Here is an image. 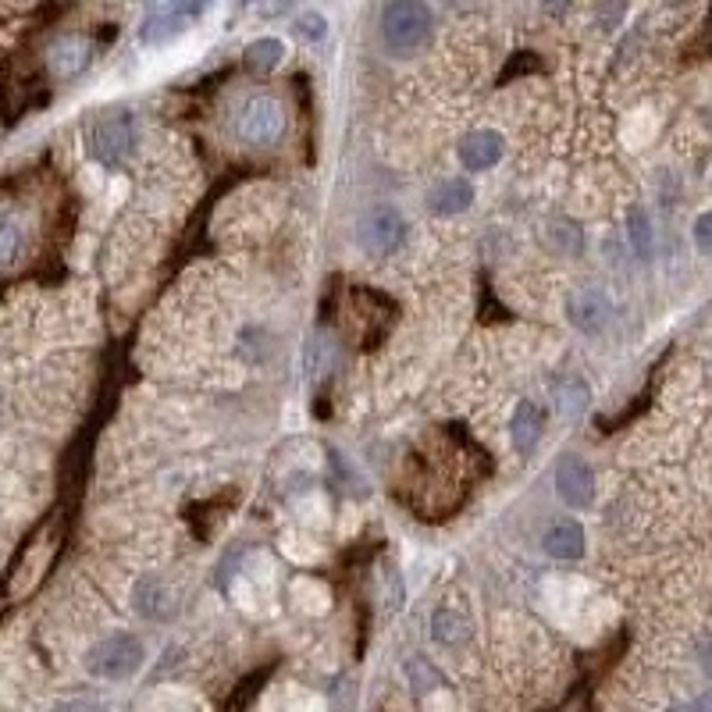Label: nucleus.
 Segmentation results:
<instances>
[{
	"label": "nucleus",
	"instance_id": "obj_1",
	"mask_svg": "<svg viewBox=\"0 0 712 712\" xmlns=\"http://www.w3.org/2000/svg\"><path fill=\"white\" fill-rule=\"evenodd\" d=\"M432 11L417 0H400V4H389L382 14V40L395 57H410L417 54L421 46L432 40Z\"/></svg>",
	"mask_w": 712,
	"mask_h": 712
},
{
	"label": "nucleus",
	"instance_id": "obj_2",
	"mask_svg": "<svg viewBox=\"0 0 712 712\" xmlns=\"http://www.w3.org/2000/svg\"><path fill=\"white\" fill-rule=\"evenodd\" d=\"M142 659H147V648L129 630H118L104 641H97L86 652V673L97 680H129L139 673Z\"/></svg>",
	"mask_w": 712,
	"mask_h": 712
},
{
	"label": "nucleus",
	"instance_id": "obj_3",
	"mask_svg": "<svg viewBox=\"0 0 712 712\" xmlns=\"http://www.w3.org/2000/svg\"><path fill=\"white\" fill-rule=\"evenodd\" d=\"M89 157L104 168H121L136 150V121L129 110H115L100 121H93L89 129Z\"/></svg>",
	"mask_w": 712,
	"mask_h": 712
},
{
	"label": "nucleus",
	"instance_id": "obj_4",
	"mask_svg": "<svg viewBox=\"0 0 712 712\" xmlns=\"http://www.w3.org/2000/svg\"><path fill=\"white\" fill-rule=\"evenodd\" d=\"M203 11H208L203 4H179V0L176 4H157L147 11V19H142L139 40L147 46H164L168 40H176L189 22L200 19Z\"/></svg>",
	"mask_w": 712,
	"mask_h": 712
},
{
	"label": "nucleus",
	"instance_id": "obj_5",
	"mask_svg": "<svg viewBox=\"0 0 712 712\" xmlns=\"http://www.w3.org/2000/svg\"><path fill=\"white\" fill-rule=\"evenodd\" d=\"M403 235H406V221L395 208H374L360 221V246L374 253V257H385V253L400 249Z\"/></svg>",
	"mask_w": 712,
	"mask_h": 712
},
{
	"label": "nucleus",
	"instance_id": "obj_6",
	"mask_svg": "<svg viewBox=\"0 0 712 712\" xmlns=\"http://www.w3.org/2000/svg\"><path fill=\"white\" fill-rule=\"evenodd\" d=\"M240 132L246 142H257V147H267L285 132V110L278 100L272 97H253L246 100L243 115H240Z\"/></svg>",
	"mask_w": 712,
	"mask_h": 712
},
{
	"label": "nucleus",
	"instance_id": "obj_7",
	"mask_svg": "<svg viewBox=\"0 0 712 712\" xmlns=\"http://www.w3.org/2000/svg\"><path fill=\"white\" fill-rule=\"evenodd\" d=\"M556 492L570 510H588L595 502V474L581 456H563L556 470Z\"/></svg>",
	"mask_w": 712,
	"mask_h": 712
},
{
	"label": "nucleus",
	"instance_id": "obj_8",
	"mask_svg": "<svg viewBox=\"0 0 712 712\" xmlns=\"http://www.w3.org/2000/svg\"><path fill=\"white\" fill-rule=\"evenodd\" d=\"M609 314H613L609 296L603 289H595V285L577 289L570 296V321H574V328L584 331V336H598V331L609 325Z\"/></svg>",
	"mask_w": 712,
	"mask_h": 712
},
{
	"label": "nucleus",
	"instance_id": "obj_9",
	"mask_svg": "<svg viewBox=\"0 0 712 712\" xmlns=\"http://www.w3.org/2000/svg\"><path fill=\"white\" fill-rule=\"evenodd\" d=\"M93 57V46L89 40L83 36H61L51 43V51H46V65H51V75L54 78H75L89 65Z\"/></svg>",
	"mask_w": 712,
	"mask_h": 712
},
{
	"label": "nucleus",
	"instance_id": "obj_10",
	"mask_svg": "<svg viewBox=\"0 0 712 712\" xmlns=\"http://www.w3.org/2000/svg\"><path fill=\"white\" fill-rule=\"evenodd\" d=\"M502 153H506V139L496 129H478L460 142V161L467 171H488L502 161Z\"/></svg>",
	"mask_w": 712,
	"mask_h": 712
},
{
	"label": "nucleus",
	"instance_id": "obj_11",
	"mask_svg": "<svg viewBox=\"0 0 712 712\" xmlns=\"http://www.w3.org/2000/svg\"><path fill=\"white\" fill-rule=\"evenodd\" d=\"M545 552L552 560H563V563H574L584 556V528L577 520H556L549 531H545Z\"/></svg>",
	"mask_w": 712,
	"mask_h": 712
},
{
	"label": "nucleus",
	"instance_id": "obj_12",
	"mask_svg": "<svg viewBox=\"0 0 712 712\" xmlns=\"http://www.w3.org/2000/svg\"><path fill=\"white\" fill-rule=\"evenodd\" d=\"M132 606L139 609V616H147V620H164L176 609V598H171L168 584L161 577H142L132 592Z\"/></svg>",
	"mask_w": 712,
	"mask_h": 712
},
{
	"label": "nucleus",
	"instance_id": "obj_13",
	"mask_svg": "<svg viewBox=\"0 0 712 712\" xmlns=\"http://www.w3.org/2000/svg\"><path fill=\"white\" fill-rule=\"evenodd\" d=\"M510 427H513V446L528 456V453L538 446V442H542V432H545V410L538 406V403H531V400H524V403H520V406L513 410Z\"/></svg>",
	"mask_w": 712,
	"mask_h": 712
},
{
	"label": "nucleus",
	"instance_id": "obj_14",
	"mask_svg": "<svg viewBox=\"0 0 712 712\" xmlns=\"http://www.w3.org/2000/svg\"><path fill=\"white\" fill-rule=\"evenodd\" d=\"M432 211L442 214V217H453V214H464L470 203H474V185L464 182V179H449L442 182L438 189H432Z\"/></svg>",
	"mask_w": 712,
	"mask_h": 712
},
{
	"label": "nucleus",
	"instance_id": "obj_15",
	"mask_svg": "<svg viewBox=\"0 0 712 712\" xmlns=\"http://www.w3.org/2000/svg\"><path fill=\"white\" fill-rule=\"evenodd\" d=\"M627 240H630V249H635L638 261H652L656 232H652V217H648L645 208H630L627 211Z\"/></svg>",
	"mask_w": 712,
	"mask_h": 712
},
{
	"label": "nucleus",
	"instance_id": "obj_16",
	"mask_svg": "<svg viewBox=\"0 0 712 712\" xmlns=\"http://www.w3.org/2000/svg\"><path fill=\"white\" fill-rule=\"evenodd\" d=\"M281 57H285V43L275 40V36H264V40H253L246 46V68L249 72H257V75H267V72H275L281 65Z\"/></svg>",
	"mask_w": 712,
	"mask_h": 712
},
{
	"label": "nucleus",
	"instance_id": "obj_17",
	"mask_svg": "<svg viewBox=\"0 0 712 712\" xmlns=\"http://www.w3.org/2000/svg\"><path fill=\"white\" fill-rule=\"evenodd\" d=\"M293 598H296V606L304 613H310V616H318V613H325L331 606V592L314 577H296L293 581Z\"/></svg>",
	"mask_w": 712,
	"mask_h": 712
},
{
	"label": "nucleus",
	"instance_id": "obj_18",
	"mask_svg": "<svg viewBox=\"0 0 712 712\" xmlns=\"http://www.w3.org/2000/svg\"><path fill=\"white\" fill-rule=\"evenodd\" d=\"M470 624L464 620V613H456V609H438L432 616V638L442 641V645H460L470 630Z\"/></svg>",
	"mask_w": 712,
	"mask_h": 712
},
{
	"label": "nucleus",
	"instance_id": "obj_19",
	"mask_svg": "<svg viewBox=\"0 0 712 712\" xmlns=\"http://www.w3.org/2000/svg\"><path fill=\"white\" fill-rule=\"evenodd\" d=\"M293 29L304 43H325L328 40V19L321 11H299L293 19Z\"/></svg>",
	"mask_w": 712,
	"mask_h": 712
},
{
	"label": "nucleus",
	"instance_id": "obj_20",
	"mask_svg": "<svg viewBox=\"0 0 712 712\" xmlns=\"http://www.w3.org/2000/svg\"><path fill=\"white\" fill-rule=\"evenodd\" d=\"M22 249V225L8 214H0V264H11Z\"/></svg>",
	"mask_w": 712,
	"mask_h": 712
},
{
	"label": "nucleus",
	"instance_id": "obj_21",
	"mask_svg": "<svg viewBox=\"0 0 712 712\" xmlns=\"http://www.w3.org/2000/svg\"><path fill=\"white\" fill-rule=\"evenodd\" d=\"M406 673H410V684H414V691H417V694L435 691V688L442 684L438 670H435V667H427L424 659H410V662H406Z\"/></svg>",
	"mask_w": 712,
	"mask_h": 712
},
{
	"label": "nucleus",
	"instance_id": "obj_22",
	"mask_svg": "<svg viewBox=\"0 0 712 712\" xmlns=\"http://www.w3.org/2000/svg\"><path fill=\"white\" fill-rule=\"evenodd\" d=\"M584 406H588V385L574 378V382H566V389H563V414L574 417Z\"/></svg>",
	"mask_w": 712,
	"mask_h": 712
},
{
	"label": "nucleus",
	"instance_id": "obj_23",
	"mask_svg": "<svg viewBox=\"0 0 712 712\" xmlns=\"http://www.w3.org/2000/svg\"><path fill=\"white\" fill-rule=\"evenodd\" d=\"M694 246H699L705 257H712V211H705L694 221Z\"/></svg>",
	"mask_w": 712,
	"mask_h": 712
},
{
	"label": "nucleus",
	"instance_id": "obj_24",
	"mask_svg": "<svg viewBox=\"0 0 712 712\" xmlns=\"http://www.w3.org/2000/svg\"><path fill=\"white\" fill-rule=\"evenodd\" d=\"M54 712H107V705L97 699H68V702L54 705Z\"/></svg>",
	"mask_w": 712,
	"mask_h": 712
},
{
	"label": "nucleus",
	"instance_id": "obj_25",
	"mask_svg": "<svg viewBox=\"0 0 712 712\" xmlns=\"http://www.w3.org/2000/svg\"><path fill=\"white\" fill-rule=\"evenodd\" d=\"M694 712H712V688H709V691L702 694V699H699V702H694Z\"/></svg>",
	"mask_w": 712,
	"mask_h": 712
},
{
	"label": "nucleus",
	"instance_id": "obj_26",
	"mask_svg": "<svg viewBox=\"0 0 712 712\" xmlns=\"http://www.w3.org/2000/svg\"><path fill=\"white\" fill-rule=\"evenodd\" d=\"M702 670H705V673L712 677V641H709V645L702 648Z\"/></svg>",
	"mask_w": 712,
	"mask_h": 712
},
{
	"label": "nucleus",
	"instance_id": "obj_27",
	"mask_svg": "<svg viewBox=\"0 0 712 712\" xmlns=\"http://www.w3.org/2000/svg\"><path fill=\"white\" fill-rule=\"evenodd\" d=\"M670 712H694V705H673Z\"/></svg>",
	"mask_w": 712,
	"mask_h": 712
}]
</instances>
